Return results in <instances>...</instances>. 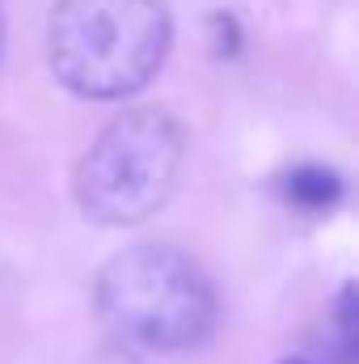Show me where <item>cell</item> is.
Returning a JSON list of instances; mask_svg holds the SVG:
<instances>
[{
  "instance_id": "3957f363",
  "label": "cell",
  "mask_w": 359,
  "mask_h": 364,
  "mask_svg": "<svg viewBox=\"0 0 359 364\" xmlns=\"http://www.w3.org/2000/svg\"><path fill=\"white\" fill-rule=\"evenodd\" d=\"M182 127L161 106L118 114L77 161V203L97 225H140L174 191Z\"/></svg>"
},
{
  "instance_id": "8992f818",
  "label": "cell",
  "mask_w": 359,
  "mask_h": 364,
  "mask_svg": "<svg viewBox=\"0 0 359 364\" xmlns=\"http://www.w3.org/2000/svg\"><path fill=\"white\" fill-rule=\"evenodd\" d=\"M283 364H309V360H283Z\"/></svg>"
},
{
  "instance_id": "277c9868",
  "label": "cell",
  "mask_w": 359,
  "mask_h": 364,
  "mask_svg": "<svg viewBox=\"0 0 359 364\" xmlns=\"http://www.w3.org/2000/svg\"><path fill=\"white\" fill-rule=\"evenodd\" d=\"M283 191L296 208H313V212H326L343 199V178L326 166H296L287 178H283Z\"/></svg>"
},
{
  "instance_id": "6da1fadb",
  "label": "cell",
  "mask_w": 359,
  "mask_h": 364,
  "mask_svg": "<svg viewBox=\"0 0 359 364\" xmlns=\"http://www.w3.org/2000/svg\"><path fill=\"white\" fill-rule=\"evenodd\" d=\"M174 17L165 0H60L47 21V60L64 90L93 102L140 93L165 64Z\"/></svg>"
},
{
  "instance_id": "5b68a950",
  "label": "cell",
  "mask_w": 359,
  "mask_h": 364,
  "mask_svg": "<svg viewBox=\"0 0 359 364\" xmlns=\"http://www.w3.org/2000/svg\"><path fill=\"white\" fill-rule=\"evenodd\" d=\"M0 51H4V13H0Z\"/></svg>"
},
{
  "instance_id": "7a4b0ae2",
  "label": "cell",
  "mask_w": 359,
  "mask_h": 364,
  "mask_svg": "<svg viewBox=\"0 0 359 364\" xmlns=\"http://www.w3.org/2000/svg\"><path fill=\"white\" fill-rule=\"evenodd\" d=\"M101 322L136 348L178 352L194 348L216 326V296L207 275L174 246H131L97 275Z\"/></svg>"
}]
</instances>
